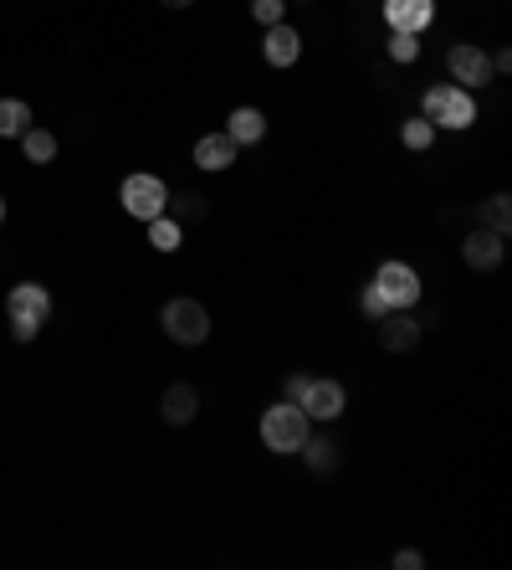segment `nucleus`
I'll return each instance as SVG.
<instances>
[{
  "mask_svg": "<svg viewBox=\"0 0 512 570\" xmlns=\"http://www.w3.org/2000/svg\"><path fill=\"white\" fill-rule=\"evenodd\" d=\"M384 52H390V62L410 67V62H421V36H415V31H390V42H384Z\"/></svg>",
  "mask_w": 512,
  "mask_h": 570,
  "instance_id": "23",
  "label": "nucleus"
},
{
  "mask_svg": "<svg viewBox=\"0 0 512 570\" xmlns=\"http://www.w3.org/2000/svg\"><path fill=\"white\" fill-rule=\"evenodd\" d=\"M160 417L170 421V427H190V421L200 417V390H195L190 380H175V386L160 396Z\"/></svg>",
  "mask_w": 512,
  "mask_h": 570,
  "instance_id": "14",
  "label": "nucleus"
},
{
  "mask_svg": "<svg viewBox=\"0 0 512 570\" xmlns=\"http://www.w3.org/2000/svg\"><path fill=\"white\" fill-rule=\"evenodd\" d=\"M477 226H487V232H498V237H508L512 232V195L508 191H492L477 206Z\"/></svg>",
  "mask_w": 512,
  "mask_h": 570,
  "instance_id": "17",
  "label": "nucleus"
},
{
  "mask_svg": "<svg viewBox=\"0 0 512 570\" xmlns=\"http://www.w3.org/2000/svg\"><path fill=\"white\" fill-rule=\"evenodd\" d=\"M303 390H307V376H287V396L282 401H303Z\"/></svg>",
  "mask_w": 512,
  "mask_h": 570,
  "instance_id": "27",
  "label": "nucleus"
},
{
  "mask_svg": "<svg viewBox=\"0 0 512 570\" xmlns=\"http://www.w3.org/2000/svg\"><path fill=\"white\" fill-rule=\"evenodd\" d=\"M297 406L307 411V421H338L344 417V406H349V390L338 386V380L307 376V390H303V401Z\"/></svg>",
  "mask_w": 512,
  "mask_h": 570,
  "instance_id": "9",
  "label": "nucleus"
},
{
  "mask_svg": "<svg viewBox=\"0 0 512 570\" xmlns=\"http://www.w3.org/2000/svg\"><path fill=\"white\" fill-rule=\"evenodd\" d=\"M374 288L384 293V303L390 309H415L425 293L421 283V272L410 268V262H380V272H374Z\"/></svg>",
  "mask_w": 512,
  "mask_h": 570,
  "instance_id": "6",
  "label": "nucleus"
},
{
  "mask_svg": "<svg viewBox=\"0 0 512 570\" xmlns=\"http://www.w3.org/2000/svg\"><path fill=\"white\" fill-rule=\"evenodd\" d=\"M359 314H364L369 324H380V319L390 314V303H384V293H380V288H374V283H364V288H359Z\"/></svg>",
  "mask_w": 512,
  "mask_h": 570,
  "instance_id": "24",
  "label": "nucleus"
},
{
  "mask_svg": "<svg viewBox=\"0 0 512 570\" xmlns=\"http://www.w3.org/2000/svg\"><path fill=\"white\" fill-rule=\"evenodd\" d=\"M421 119L431 123V129H451V135H461V129H471L477 123V93H467L461 83H436V88H425L421 98Z\"/></svg>",
  "mask_w": 512,
  "mask_h": 570,
  "instance_id": "1",
  "label": "nucleus"
},
{
  "mask_svg": "<svg viewBox=\"0 0 512 570\" xmlns=\"http://www.w3.org/2000/svg\"><path fill=\"white\" fill-rule=\"evenodd\" d=\"M421 319L410 314V309H390V314L380 319V345L390 349V355H410V349L421 345Z\"/></svg>",
  "mask_w": 512,
  "mask_h": 570,
  "instance_id": "11",
  "label": "nucleus"
},
{
  "mask_svg": "<svg viewBox=\"0 0 512 570\" xmlns=\"http://www.w3.org/2000/svg\"><path fill=\"white\" fill-rule=\"evenodd\" d=\"M262 57H266V67H297V57H303V31L287 26V21L266 26V36H262Z\"/></svg>",
  "mask_w": 512,
  "mask_h": 570,
  "instance_id": "12",
  "label": "nucleus"
},
{
  "mask_svg": "<svg viewBox=\"0 0 512 570\" xmlns=\"http://www.w3.org/2000/svg\"><path fill=\"white\" fill-rule=\"evenodd\" d=\"M287 6H318V0H287Z\"/></svg>",
  "mask_w": 512,
  "mask_h": 570,
  "instance_id": "30",
  "label": "nucleus"
},
{
  "mask_svg": "<svg viewBox=\"0 0 512 570\" xmlns=\"http://www.w3.org/2000/svg\"><path fill=\"white\" fill-rule=\"evenodd\" d=\"M118 206L129 211L133 222H154V216H164V206H170V185H164L154 170H133V175H123V185H118Z\"/></svg>",
  "mask_w": 512,
  "mask_h": 570,
  "instance_id": "4",
  "label": "nucleus"
},
{
  "mask_svg": "<svg viewBox=\"0 0 512 570\" xmlns=\"http://www.w3.org/2000/svg\"><path fill=\"white\" fill-rule=\"evenodd\" d=\"M164 216H175L179 226L200 222V216H205V195H195V191H170V206H164Z\"/></svg>",
  "mask_w": 512,
  "mask_h": 570,
  "instance_id": "21",
  "label": "nucleus"
},
{
  "mask_svg": "<svg viewBox=\"0 0 512 570\" xmlns=\"http://www.w3.org/2000/svg\"><path fill=\"white\" fill-rule=\"evenodd\" d=\"M502 257H508V237L487 232V226H471L467 241H461V262H467L471 272H498Z\"/></svg>",
  "mask_w": 512,
  "mask_h": 570,
  "instance_id": "8",
  "label": "nucleus"
},
{
  "mask_svg": "<svg viewBox=\"0 0 512 570\" xmlns=\"http://www.w3.org/2000/svg\"><path fill=\"white\" fill-rule=\"evenodd\" d=\"M251 15H257V26H277V21H287V0H251Z\"/></svg>",
  "mask_w": 512,
  "mask_h": 570,
  "instance_id": "25",
  "label": "nucleus"
},
{
  "mask_svg": "<svg viewBox=\"0 0 512 570\" xmlns=\"http://www.w3.org/2000/svg\"><path fill=\"white\" fill-rule=\"evenodd\" d=\"M390 566H395V570H421L425 556H421V550H395V556H390Z\"/></svg>",
  "mask_w": 512,
  "mask_h": 570,
  "instance_id": "26",
  "label": "nucleus"
},
{
  "mask_svg": "<svg viewBox=\"0 0 512 570\" xmlns=\"http://www.w3.org/2000/svg\"><path fill=\"white\" fill-rule=\"evenodd\" d=\"M31 104H21V98H0V139H21L31 129Z\"/></svg>",
  "mask_w": 512,
  "mask_h": 570,
  "instance_id": "20",
  "label": "nucleus"
},
{
  "mask_svg": "<svg viewBox=\"0 0 512 570\" xmlns=\"http://www.w3.org/2000/svg\"><path fill=\"white\" fill-rule=\"evenodd\" d=\"M0 226H6V195H0Z\"/></svg>",
  "mask_w": 512,
  "mask_h": 570,
  "instance_id": "31",
  "label": "nucleus"
},
{
  "mask_svg": "<svg viewBox=\"0 0 512 570\" xmlns=\"http://www.w3.org/2000/svg\"><path fill=\"white\" fill-rule=\"evenodd\" d=\"M400 144H405L410 154H425V150H431V144H436V129H431V123H425L421 114H415V119H405V123H400Z\"/></svg>",
  "mask_w": 512,
  "mask_h": 570,
  "instance_id": "22",
  "label": "nucleus"
},
{
  "mask_svg": "<svg viewBox=\"0 0 512 570\" xmlns=\"http://www.w3.org/2000/svg\"><path fill=\"white\" fill-rule=\"evenodd\" d=\"M446 67H451V77H456V83H461L467 93L487 88V83L498 77V73H492V57H487L482 46H471V42L451 46V52H446Z\"/></svg>",
  "mask_w": 512,
  "mask_h": 570,
  "instance_id": "7",
  "label": "nucleus"
},
{
  "mask_svg": "<svg viewBox=\"0 0 512 570\" xmlns=\"http://www.w3.org/2000/svg\"><path fill=\"white\" fill-rule=\"evenodd\" d=\"M160 6H164V11H190L195 0H160Z\"/></svg>",
  "mask_w": 512,
  "mask_h": 570,
  "instance_id": "29",
  "label": "nucleus"
},
{
  "mask_svg": "<svg viewBox=\"0 0 512 570\" xmlns=\"http://www.w3.org/2000/svg\"><path fill=\"white\" fill-rule=\"evenodd\" d=\"M226 135L236 139V150H251V144H262V139H266V114H262L257 104L231 108V119H226Z\"/></svg>",
  "mask_w": 512,
  "mask_h": 570,
  "instance_id": "15",
  "label": "nucleus"
},
{
  "mask_svg": "<svg viewBox=\"0 0 512 570\" xmlns=\"http://www.w3.org/2000/svg\"><path fill=\"white\" fill-rule=\"evenodd\" d=\"M164 334L175 340V345H205L210 340V309H205L200 299H170L164 303V314H160Z\"/></svg>",
  "mask_w": 512,
  "mask_h": 570,
  "instance_id": "5",
  "label": "nucleus"
},
{
  "mask_svg": "<svg viewBox=\"0 0 512 570\" xmlns=\"http://www.w3.org/2000/svg\"><path fill=\"white\" fill-rule=\"evenodd\" d=\"M144 232L154 252H179V241H185V226L175 216H154V222H144Z\"/></svg>",
  "mask_w": 512,
  "mask_h": 570,
  "instance_id": "19",
  "label": "nucleus"
},
{
  "mask_svg": "<svg viewBox=\"0 0 512 570\" xmlns=\"http://www.w3.org/2000/svg\"><path fill=\"white\" fill-rule=\"evenodd\" d=\"M52 319V293L42 283H15L6 293V324H11V340L15 345H31L42 324Z\"/></svg>",
  "mask_w": 512,
  "mask_h": 570,
  "instance_id": "2",
  "label": "nucleus"
},
{
  "mask_svg": "<svg viewBox=\"0 0 512 570\" xmlns=\"http://www.w3.org/2000/svg\"><path fill=\"white\" fill-rule=\"evenodd\" d=\"M297 452H303L307 473H318V478H328V473L338 467V442H334V437H313V432H307V442Z\"/></svg>",
  "mask_w": 512,
  "mask_h": 570,
  "instance_id": "16",
  "label": "nucleus"
},
{
  "mask_svg": "<svg viewBox=\"0 0 512 570\" xmlns=\"http://www.w3.org/2000/svg\"><path fill=\"white\" fill-rule=\"evenodd\" d=\"M492 73H512V52L502 46V52H492Z\"/></svg>",
  "mask_w": 512,
  "mask_h": 570,
  "instance_id": "28",
  "label": "nucleus"
},
{
  "mask_svg": "<svg viewBox=\"0 0 512 570\" xmlns=\"http://www.w3.org/2000/svg\"><path fill=\"white\" fill-rule=\"evenodd\" d=\"M380 15L390 31H431L436 21V0H380Z\"/></svg>",
  "mask_w": 512,
  "mask_h": 570,
  "instance_id": "10",
  "label": "nucleus"
},
{
  "mask_svg": "<svg viewBox=\"0 0 512 570\" xmlns=\"http://www.w3.org/2000/svg\"><path fill=\"white\" fill-rule=\"evenodd\" d=\"M236 154H241V150H236V139L226 135V129H220V135H200V139H195L190 160L205 170V175H220V170H231V165H236Z\"/></svg>",
  "mask_w": 512,
  "mask_h": 570,
  "instance_id": "13",
  "label": "nucleus"
},
{
  "mask_svg": "<svg viewBox=\"0 0 512 570\" xmlns=\"http://www.w3.org/2000/svg\"><path fill=\"white\" fill-rule=\"evenodd\" d=\"M307 432H313V421H307V411L297 401H272L262 411V448L277 452V458H293L307 442Z\"/></svg>",
  "mask_w": 512,
  "mask_h": 570,
  "instance_id": "3",
  "label": "nucleus"
},
{
  "mask_svg": "<svg viewBox=\"0 0 512 570\" xmlns=\"http://www.w3.org/2000/svg\"><path fill=\"white\" fill-rule=\"evenodd\" d=\"M21 154H26L31 165H52L57 160V135L42 129V123H31L26 135H21Z\"/></svg>",
  "mask_w": 512,
  "mask_h": 570,
  "instance_id": "18",
  "label": "nucleus"
}]
</instances>
